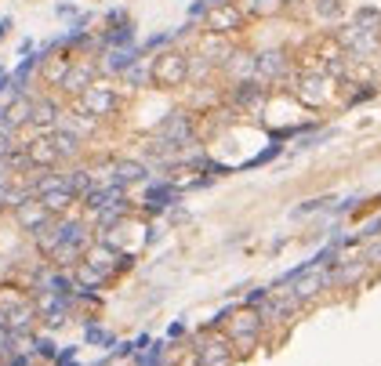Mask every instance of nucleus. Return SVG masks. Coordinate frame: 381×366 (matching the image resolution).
Listing matches in <instances>:
<instances>
[{
    "label": "nucleus",
    "instance_id": "f257e3e1",
    "mask_svg": "<svg viewBox=\"0 0 381 366\" xmlns=\"http://www.w3.org/2000/svg\"><path fill=\"white\" fill-rule=\"evenodd\" d=\"M149 76H153L156 87H182L189 80V55H182V51L156 55L153 66H149Z\"/></svg>",
    "mask_w": 381,
    "mask_h": 366
},
{
    "label": "nucleus",
    "instance_id": "f03ea898",
    "mask_svg": "<svg viewBox=\"0 0 381 366\" xmlns=\"http://www.w3.org/2000/svg\"><path fill=\"white\" fill-rule=\"evenodd\" d=\"M193 134H196V127H193V116H189V113H171V116H164L160 127H156V141L167 146V149L189 146Z\"/></svg>",
    "mask_w": 381,
    "mask_h": 366
},
{
    "label": "nucleus",
    "instance_id": "7ed1b4c3",
    "mask_svg": "<svg viewBox=\"0 0 381 366\" xmlns=\"http://www.w3.org/2000/svg\"><path fill=\"white\" fill-rule=\"evenodd\" d=\"M76 109H84L87 116L94 120H102V116H113L117 109H120V98H117V91L113 87H105V84H91L84 94H81V105Z\"/></svg>",
    "mask_w": 381,
    "mask_h": 366
},
{
    "label": "nucleus",
    "instance_id": "20e7f679",
    "mask_svg": "<svg viewBox=\"0 0 381 366\" xmlns=\"http://www.w3.org/2000/svg\"><path fill=\"white\" fill-rule=\"evenodd\" d=\"M208 29L214 37H229V33H240L244 29V11L232 8V4H221V8H208Z\"/></svg>",
    "mask_w": 381,
    "mask_h": 366
},
{
    "label": "nucleus",
    "instance_id": "39448f33",
    "mask_svg": "<svg viewBox=\"0 0 381 366\" xmlns=\"http://www.w3.org/2000/svg\"><path fill=\"white\" fill-rule=\"evenodd\" d=\"M291 69V62L283 51H262V55H254V80L258 84H273L280 80V76H287Z\"/></svg>",
    "mask_w": 381,
    "mask_h": 366
},
{
    "label": "nucleus",
    "instance_id": "423d86ee",
    "mask_svg": "<svg viewBox=\"0 0 381 366\" xmlns=\"http://www.w3.org/2000/svg\"><path fill=\"white\" fill-rule=\"evenodd\" d=\"M94 76H99V66L94 62H69V69H66V76H62V91L66 94H84L91 84H94Z\"/></svg>",
    "mask_w": 381,
    "mask_h": 366
},
{
    "label": "nucleus",
    "instance_id": "0eeeda50",
    "mask_svg": "<svg viewBox=\"0 0 381 366\" xmlns=\"http://www.w3.org/2000/svg\"><path fill=\"white\" fill-rule=\"evenodd\" d=\"M135 62H142V58H138V47H105L99 69H102V73H113V76H124L127 69L135 66Z\"/></svg>",
    "mask_w": 381,
    "mask_h": 366
},
{
    "label": "nucleus",
    "instance_id": "6e6552de",
    "mask_svg": "<svg viewBox=\"0 0 381 366\" xmlns=\"http://www.w3.org/2000/svg\"><path fill=\"white\" fill-rule=\"evenodd\" d=\"M26 156H29V167L33 171H55L58 164V152L51 146V138H33V141H26Z\"/></svg>",
    "mask_w": 381,
    "mask_h": 366
},
{
    "label": "nucleus",
    "instance_id": "1a4fd4ad",
    "mask_svg": "<svg viewBox=\"0 0 381 366\" xmlns=\"http://www.w3.org/2000/svg\"><path fill=\"white\" fill-rule=\"evenodd\" d=\"M15 218H19V225H22L29 236L44 232V229H47V225H51V221H55V218L47 214V211H44V207H40L37 200H26V203L19 207V211H15Z\"/></svg>",
    "mask_w": 381,
    "mask_h": 366
},
{
    "label": "nucleus",
    "instance_id": "9d476101",
    "mask_svg": "<svg viewBox=\"0 0 381 366\" xmlns=\"http://www.w3.org/2000/svg\"><path fill=\"white\" fill-rule=\"evenodd\" d=\"M62 120V105L55 98H33V109H29V123L40 127V131H55Z\"/></svg>",
    "mask_w": 381,
    "mask_h": 366
},
{
    "label": "nucleus",
    "instance_id": "9b49d317",
    "mask_svg": "<svg viewBox=\"0 0 381 366\" xmlns=\"http://www.w3.org/2000/svg\"><path fill=\"white\" fill-rule=\"evenodd\" d=\"M149 178V167L138 164V160H113V185H135V182H146Z\"/></svg>",
    "mask_w": 381,
    "mask_h": 366
},
{
    "label": "nucleus",
    "instance_id": "f8f14e48",
    "mask_svg": "<svg viewBox=\"0 0 381 366\" xmlns=\"http://www.w3.org/2000/svg\"><path fill=\"white\" fill-rule=\"evenodd\" d=\"M37 203H40V207H44V211L51 214V218H62V214H66L69 207L76 203V196L69 193L66 185H62V189H51V193H44V196H37Z\"/></svg>",
    "mask_w": 381,
    "mask_h": 366
},
{
    "label": "nucleus",
    "instance_id": "ddd939ff",
    "mask_svg": "<svg viewBox=\"0 0 381 366\" xmlns=\"http://www.w3.org/2000/svg\"><path fill=\"white\" fill-rule=\"evenodd\" d=\"M174 200H178V189H174L171 182H153L146 189V207L149 211H164V207L174 203Z\"/></svg>",
    "mask_w": 381,
    "mask_h": 366
},
{
    "label": "nucleus",
    "instance_id": "4468645a",
    "mask_svg": "<svg viewBox=\"0 0 381 366\" xmlns=\"http://www.w3.org/2000/svg\"><path fill=\"white\" fill-rule=\"evenodd\" d=\"M51 146L58 152V160H73V156L81 152V138H76L73 131H66V127H55V131H51Z\"/></svg>",
    "mask_w": 381,
    "mask_h": 366
},
{
    "label": "nucleus",
    "instance_id": "2eb2a0df",
    "mask_svg": "<svg viewBox=\"0 0 381 366\" xmlns=\"http://www.w3.org/2000/svg\"><path fill=\"white\" fill-rule=\"evenodd\" d=\"M262 98H265V87H262L258 80H240V84L232 87V102H236V105L254 109V105H262Z\"/></svg>",
    "mask_w": 381,
    "mask_h": 366
},
{
    "label": "nucleus",
    "instance_id": "dca6fc26",
    "mask_svg": "<svg viewBox=\"0 0 381 366\" xmlns=\"http://www.w3.org/2000/svg\"><path fill=\"white\" fill-rule=\"evenodd\" d=\"M353 29L378 37V33H381V11H374V8H359V11H356V19H353Z\"/></svg>",
    "mask_w": 381,
    "mask_h": 366
},
{
    "label": "nucleus",
    "instance_id": "f3484780",
    "mask_svg": "<svg viewBox=\"0 0 381 366\" xmlns=\"http://www.w3.org/2000/svg\"><path fill=\"white\" fill-rule=\"evenodd\" d=\"M102 47H135V26L120 22L117 29H109V33L102 37Z\"/></svg>",
    "mask_w": 381,
    "mask_h": 366
},
{
    "label": "nucleus",
    "instance_id": "a211bd4d",
    "mask_svg": "<svg viewBox=\"0 0 381 366\" xmlns=\"http://www.w3.org/2000/svg\"><path fill=\"white\" fill-rule=\"evenodd\" d=\"M226 69L236 73L240 80H254V55H244V51H232L226 58Z\"/></svg>",
    "mask_w": 381,
    "mask_h": 366
},
{
    "label": "nucleus",
    "instance_id": "6ab92c4d",
    "mask_svg": "<svg viewBox=\"0 0 381 366\" xmlns=\"http://www.w3.org/2000/svg\"><path fill=\"white\" fill-rule=\"evenodd\" d=\"M124 80L131 84V87H149V84H153V76H149V66H146V62H135V66L124 73Z\"/></svg>",
    "mask_w": 381,
    "mask_h": 366
},
{
    "label": "nucleus",
    "instance_id": "aec40b11",
    "mask_svg": "<svg viewBox=\"0 0 381 366\" xmlns=\"http://www.w3.org/2000/svg\"><path fill=\"white\" fill-rule=\"evenodd\" d=\"M316 15H320V19H341L345 4L341 0H316Z\"/></svg>",
    "mask_w": 381,
    "mask_h": 366
},
{
    "label": "nucleus",
    "instance_id": "412c9836",
    "mask_svg": "<svg viewBox=\"0 0 381 366\" xmlns=\"http://www.w3.org/2000/svg\"><path fill=\"white\" fill-rule=\"evenodd\" d=\"M280 4H283V0H247V11H254V15H273V11H280Z\"/></svg>",
    "mask_w": 381,
    "mask_h": 366
},
{
    "label": "nucleus",
    "instance_id": "4be33fe9",
    "mask_svg": "<svg viewBox=\"0 0 381 366\" xmlns=\"http://www.w3.org/2000/svg\"><path fill=\"white\" fill-rule=\"evenodd\" d=\"M84 338H87L91 345H113V333H105L102 326H87V330H84Z\"/></svg>",
    "mask_w": 381,
    "mask_h": 366
},
{
    "label": "nucleus",
    "instance_id": "5701e85b",
    "mask_svg": "<svg viewBox=\"0 0 381 366\" xmlns=\"http://www.w3.org/2000/svg\"><path fill=\"white\" fill-rule=\"evenodd\" d=\"M171 40H178V37H174V33H156V37H149L146 44H142V51H156V47H164Z\"/></svg>",
    "mask_w": 381,
    "mask_h": 366
},
{
    "label": "nucleus",
    "instance_id": "b1692460",
    "mask_svg": "<svg viewBox=\"0 0 381 366\" xmlns=\"http://www.w3.org/2000/svg\"><path fill=\"white\" fill-rule=\"evenodd\" d=\"M19 149V141H15V134H0V160H8V156Z\"/></svg>",
    "mask_w": 381,
    "mask_h": 366
},
{
    "label": "nucleus",
    "instance_id": "393cba45",
    "mask_svg": "<svg viewBox=\"0 0 381 366\" xmlns=\"http://www.w3.org/2000/svg\"><path fill=\"white\" fill-rule=\"evenodd\" d=\"M8 185H15V174L8 171V164L0 160V189H8Z\"/></svg>",
    "mask_w": 381,
    "mask_h": 366
},
{
    "label": "nucleus",
    "instance_id": "a878e982",
    "mask_svg": "<svg viewBox=\"0 0 381 366\" xmlns=\"http://www.w3.org/2000/svg\"><path fill=\"white\" fill-rule=\"evenodd\" d=\"M55 15H58V19H76L81 11H76L73 4H58V8H55Z\"/></svg>",
    "mask_w": 381,
    "mask_h": 366
},
{
    "label": "nucleus",
    "instance_id": "bb28decb",
    "mask_svg": "<svg viewBox=\"0 0 381 366\" xmlns=\"http://www.w3.org/2000/svg\"><path fill=\"white\" fill-rule=\"evenodd\" d=\"M200 15H208V0H196V4L189 8V19H200Z\"/></svg>",
    "mask_w": 381,
    "mask_h": 366
},
{
    "label": "nucleus",
    "instance_id": "cd10ccee",
    "mask_svg": "<svg viewBox=\"0 0 381 366\" xmlns=\"http://www.w3.org/2000/svg\"><path fill=\"white\" fill-rule=\"evenodd\" d=\"M11 33V19H8V15H4V19H0V40H4Z\"/></svg>",
    "mask_w": 381,
    "mask_h": 366
},
{
    "label": "nucleus",
    "instance_id": "c85d7f7f",
    "mask_svg": "<svg viewBox=\"0 0 381 366\" xmlns=\"http://www.w3.org/2000/svg\"><path fill=\"white\" fill-rule=\"evenodd\" d=\"M0 326H4V330H8V312H4V308H0Z\"/></svg>",
    "mask_w": 381,
    "mask_h": 366
},
{
    "label": "nucleus",
    "instance_id": "c756f323",
    "mask_svg": "<svg viewBox=\"0 0 381 366\" xmlns=\"http://www.w3.org/2000/svg\"><path fill=\"white\" fill-rule=\"evenodd\" d=\"M287 4H291V0H287Z\"/></svg>",
    "mask_w": 381,
    "mask_h": 366
}]
</instances>
